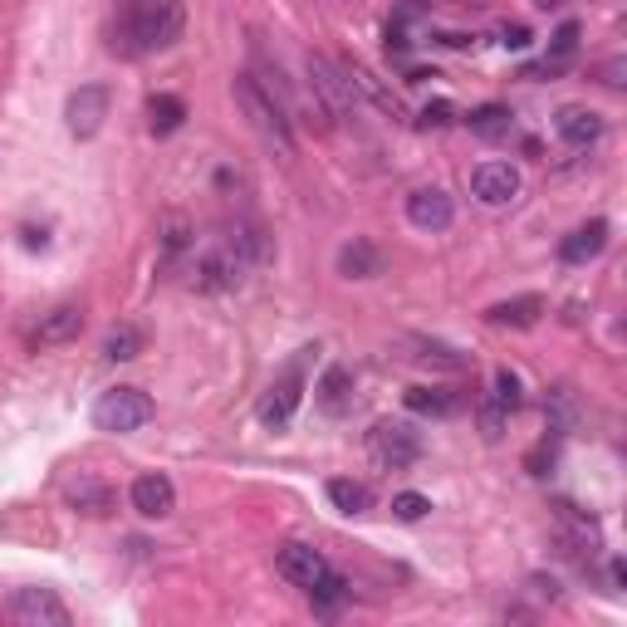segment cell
<instances>
[{
    "instance_id": "1",
    "label": "cell",
    "mask_w": 627,
    "mask_h": 627,
    "mask_svg": "<svg viewBox=\"0 0 627 627\" xmlns=\"http://www.w3.org/2000/svg\"><path fill=\"white\" fill-rule=\"evenodd\" d=\"M182 25H187V10H182L177 0H138V6L118 20L114 55L143 59V55H157V49H172L182 40Z\"/></svg>"
},
{
    "instance_id": "2",
    "label": "cell",
    "mask_w": 627,
    "mask_h": 627,
    "mask_svg": "<svg viewBox=\"0 0 627 627\" xmlns=\"http://www.w3.org/2000/svg\"><path fill=\"white\" fill-rule=\"evenodd\" d=\"M236 104L245 108V118H251V128L261 133L265 147H275L280 157H294V123H290V108L280 104L275 84L265 89L255 74H241L236 79Z\"/></svg>"
},
{
    "instance_id": "3",
    "label": "cell",
    "mask_w": 627,
    "mask_h": 627,
    "mask_svg": "<svg viewBox=\"0 0 627 627\" xmlns=\"http://www.w3.org/2000/svg\"><path fill=\"white\" fill-rule=\"evenodd\" d=\"M153 422V398L143 388H108L104 398L94 402V427L98 432H114V437H128L138 427Z\"/></svg>"
},
{
    "instance_id": "4",
    "label": "cell",
    "mask_w": 627,
    "mask_h": 627,
    "mask_svg": "<svg viewBox=\"0 0 627 627\" xmlns=\"http://www.w3.org/2000/svg\"><path fill=\"white\" fill-rule=\"evenodd\" d=\"M310 94L334 118H353V108H359V89H353L349 69L334 65L329 55H310Z\"/></svg>"
},
{
    "instance_id": "5",
    "label": "cell",
    "mask_w": 627,
    "mask_h": 627,
    "mask_svg": "<svg viewBox=\"0 0 627 627\" xmlns=\"http://www.w3.org/2000/svg\"><path fill=\"white\" fill-rule=\"evenodd\" d=\"M368 457L383 466V471H408V466L422 457V437H417L408 422H378L373 432H368Z\"/></svg>"
},
{
    "instance_id": "6",
    "label": "cell",
    "mask_w": 627,
    "mask_h": 627,
    "mask_svg": "<svg viewBox=\"0 0 627 627\" xmlns=\"http://www.w3.org/2000/svg\"><path fill=\"white\" fill-rule=\"evenodd\" d=\"M10 623H20V627H69V608H65V598L55 594V588H16L10 594Z\"/></svg>"
},
{
    "instance_id": "7",
    "label": "cell",
    "mask_w": 627,
    "mask_h": 627,
    "mask_svg": "<svg viewBox=\"0 0 627 627\" xmlns=\"http://www.w3.org/2000/svg\"><path fill=\"white\" fill-rule=\"evenodd\" d=\"M104 118H108V89L104 84H84V89L69 94L65 123H69L74 138H94V133L104 128Z\"/></svg>"
},
{
    "instance_id": "8",
    "label": "cell",
    "mask_w": 627,
    "mask_h": 627,
    "mask_svg": "<svg viewBox=\"0 0 627 627\" xmlns=\"http://www.w3.org/2000/svg\"><path fill=\"white\" fill-rule=\"evenodd\" d=\"M275 569H280V579H290L294 588H304V594H310L324 574H334V569H329V559L319 555L314 545H285L275 555Z\"/></svg>"
},
{
    "instance_id": "9",
    "label": "cell",
    "mask_w": 627,
    "mask_h": 627,
    "mask_svg": "<svg viewBox=\"0 0 627 627\" xmlns=\"http://www.w3.org/2000/svg\"><path fill=\"white\" fill-rule=\"evenodd\" d=\"M471 192L481 206H510L520 196V172L510 163H481L471 172Z\"/></svg>"
},
{
    "instance_id": "10",
    "label": "cell",
    "mask_w": 627,
    "mask_h": 627,
    "mask_svg": "<svg viewBox=\"0 0 627 627\" xmlns=\"http://www.w3.org/2000/svg\"><path fill=\"white\" fill-rule=\"evenodd\" d=\"M408 221L417 231H447L451 221H457V206H451V196L441 192V187H417L412 196H408Z\"/></svg>"
},
{
    "instance_id": "11",
    "label": "cell",
    "mask_w": 627,
    "mask_h": 627,
    "mask_svg": "<svg viewBox=\"0 0 627 627\" xmlns=\"http://www.w3.org/2000/svg\"><path fill=\"white\" fill-rule=\"evenodd\" d=\"M133 510H138L143 520H167V515L177 510V486H172L163 471L138 476V481H133Z\"/></svg>"
},
{
    "instance_id": "12",
    "label": "cell",
    "mask_w": 627,
    "mask_h": 627,
    "mask_svg": "<svg viewBox=\"0 0 627 627\" xmlns=\"http://www.w3.org/2000/svg\"><path fill=\"white\" fill-rule=\"evenodd\" d=\"M555 128H559V138L569 143V147H594L598 138H604V118H598L594 108H584V104H569V108H559Z\"/></svg>"
},
{
    "instance_id": "13",
    "label": "cell",
    "mask_w": 627,
    "mask_h": 627,
    "mask_svg": "<svg viewBox=\"0 0 627 627\" xmlns=\"http://www.w3.org/2000/svg\"><path fill=\"white\" fill-rule=\"evenodd\" d=\"M604 245H608V221H588V226H579L574 236H564L559 261L564 265H588V261L604 255Z\"/></svg>"
},
{
    "instance_id": "14",
    "label": "cell",
    "mask_w": 627,
    "mask_h": 627,
    "mask_svg": "<svg viewBox=\"0 0 627 627\" xmlns=\"http://www.w3.org/2000/svg\"><path fill=\"white\" fill-rule=\"evenodd\" d=\"M339 275H343V280H378V275H383V251H378L373 241L353 236V241L339 251Z\"/></svg>"
},
{
    "instance_id": "15",
    "label": "cell",
    "mask_w": 627,
    "mask_h": 627,
    "mask_svg": "<svg viewBox=\"0 0 627 627\" xmlns=\"http://www.w3.org/2000/svg\"><path fill=\"white\" fill-rule=\"evenodd\" d=\"M84 334V310L79 304H59V310H49L40 319V329H35V343L40 349H49V343H69Z\"/></svg>"
},
{
    "instance_id": "16",
    "label": "cell",
    "mask_w": 627,
    "mask_h": 627,
    "mask_svg": "<svg viewBox=\"0 0 627 627\" xmlns=\"http://www.w3.org/2000/svg\"><path fill=\"white\" fill-rule=\"evenodd\" d=\"M294 408H300V378L285 373V378H280V383L261 398V422H265V427H290Z\"/></svg>"
},
{
    "instance_id": "17",
    "label": "cell",
    "mask_w": 627,
    "mask_h": 627,
    "mask_svg": "<svg viewBox=\"0 0 627 627\" xmlns=\"http://www.w3.org/2000/svg\"><path fill=\"white\" fill-rule=\"evenodd\" d=\"M539 314H545V300H539V294H520V300H506V304H496V310H486V319L500 329H535Z\"/></svg>"
},
{
    "instance_id": "18",
    "label": "cell",
    "mask_w": 627,
    "mask_h": 627,
    "mask_svg": "<svg viewBox=\"0 0 627 627\" xmlns=\"http://www.w3.org/2000/svg\"><path fill=\"white\" fill-rule=\"evenodd\" d=\"M314 392H319V408H324L329 417H343L353 408V373L349 368H329Z\"/></svg>"
},
{
    "instance_id": "19",
    "label": "cell",
    "mask_w": 627,
    "mask_h": 627,
    "mask_svg": "<svg viewBox=\"0 0 627 627\" xmlns=\"http://www.w3.org/2000/svg\"><path fill=\"white\" fill-rule=\"evenodd\" d=\"M65 496H69V506L84 510V515H108V510H114V490H108L104 481H94V476H79V481H69Z\"/></svg>"
},
{
    "instance_id": "20",
    "label": "cell",
    "mask_w": 627,
    "mask_h": 627,
    "mask_svg": "<svg viewBox=\"0 0 627 627\" xmlns=\"http://www.w3.org/2000/svg\"><path fill=\"white\" fill-rule=\"evenodd\" d=\"M182 123H187V104H182L177 94H153V98H147V128H153L157 138L177 133Z\"/></svg>"
},
{
    "instance_id": "21",
    "label": "cell",
    "mask_w": 627,
    "mask_h": 627,
    "mask_svg": "<svg viewBox=\"0 0 627 627\" xmlns=\"http://www.w3.org/2000/svg\"><path fill=\"white\" fill-rule=\"evenodd\" d=\"M236 280H241V255L221 251V255H206L202 261V280H196V285L202 290H226V285H236Z\"/></svg>"
},
{
    "instance_id": "22",
    "label": "cell",
    "mask_w": 627,
    "mask_h": 627,
    "mask_svg": "<svg viewBox=\"0 0 627 627\" xmlns=\"http://www.w3.org/2000/svg\"><path fill=\"white\" fill-rule=\"evenodd\" d=\"M329 500H334V510H343V515H363V510H373V490H368L363 481H349V476L329 481Z\"/></svg>"
},
{
    "instance_id": "23",
    "label": "cell",
    "mask_w": 627,
    "mask_h": 627,
    "mask_svg": "<svg viewBox=\"0 0 627 627\" xmlns=\"http://www.w3.org/2000/svg\"><path fill=\"white\" fill-rule=\"evenodd\" d=\"M408 412H417V417H451L457 412V398H451L447 388H408Z\"/></svg>"
},
{
    "instance_id": "24",
    "label": "cell",
    "mask_w": 627,
    "mask_h": 627,
    "mask_svg": "<svg viewBox=\"0 0 627 627\" xmlns=\"http://www.w3.org/2000/svg\"><path fill=\"white\" fill-rule=\"evenodd\" d=\"M143 353V329H133V324H118L114 334L104 339V359L108 363H133Z\"/></svg>"
},
{
    "instance_id": "25",
    "label": "cell",
    "mask_w": 627,
    "mask_h": 627,
    "mask_svg": "<svg viewBox=\"0 0 627 627\" xmlns=\"http://www.w3.org/2000/svg\"><path fill=\"white\" fill-rule=\"evenodd\" d=\"M466 123H471L476 138H506L515 114H510V108H500V104H486V108H476V114L466 118Z\"/></svg>"
},
{
    "instance_id": "26",
    "label": "cell",
    "mask_w": 627,
    "mask_h": 627,
    "mask_svg": "<svg viewBox=\"0 0 627 627\" xmlns=\"http://www.w3.org/2000/svg\"><path fill=\"white\" fill-rule=\"evenodd\" d=\"M579 20H564L559 25V30H555V40H549V65L545 69H535V74H555V69H564V65H569V55H574V49H579Z\"/></svg>"
},
{
    "instance_id": "27",
    "label": "cell",
    "mask_w": 627,
    "mask_h": 627,
    "mask_svg": "<svg viewBox=\"0 0 627 627\" xmlns=\"http://www.w3.org/2000/svg\"><path fill=\"white\" fill-rule=\"evenodd\" d=\"M412 343V359L417 363H427V368H451V373H461V368H466V359H461V353L457 349H447V343H437V339H408Z\"/></svg>"
},
{
    "instance_id": "28",
    "label": "cell",
    "mask_w": 627,
    "mask_h": 627,
    "mask_svg": "<svg viewBox=\"0 0 627 627\" xmlns=\"http://www.w3.org/2000/svg\"><path fill=\"white\" fill-rule=\"evenodd\" d=\"M490 402H496L500 412H515L525 402V392H520V378L510 373V368H500L496 373V383H490Z\"/></svg>"
},
{
    "instance_id": "29",
    "label": "cell",
    "mask_w": 627,
    "mask_h": 627,
    "mask_svg": "<svg viewBox=\"0 0 627 627\" xmlns=\"http://www.w3.org/2000/svg\"><path fill=\"white\" fill-rule=\"evenodd\" d=\"M432 510V500L427 496H417V490H402V496H392V515H398V520H422V515Z\"/></svg>"
},
{
    "instance_id": "30",
    "label": "cell",
    "mask_w": 627,
    "mask_h": 627,
    "mask_svg": "<svg viewBox=\"0 0 627 627\" xmlns=\"http://www.w3.org/2000/svg\"><path fill=\"white\" fill-rule=\"evenodd\" d=\"M506 417H510V412H500L496 402H486V408H481V432H486L490 441H500V432H506Z\"/></svg>"
},
{
    "instance_id": "31",
    "label": "cell",
    "mask_w": 627,
    "mask_h": 627,
    "mask_svg": "<svg viewBox=\"0 0 627 627\" xmlns=\"http://www.w3.org/2000/svg\"><path fill=\"white\" fill-rule=\"evenodd\" d=\"M496 40L506 45V49H530V40H535V35L525 30V25H500V30H496Z\"/></svg>"
},
{
    "instance_id": "32",
    "label": "cell",
    "mask_w": 627,
    "mask_h": 627,
    "mask_svg": "<svg viewBox=\"0 0 627 627\" xmlns=\"http://www.w3.org/2000/svg\"><path fill=\"white\" fill-rule=\"evenodd\" d=\"M604 84H608L613 94H623V89H627V59H623V55H613L608 65H604Z\"/></svg>"
},
{
    "instance_id": "33",
    "label": "cell",
    "mask_w": 627,
    "mask_h": 627,
    "mask_svg": "<svg viewBox=\"0 0 627 627\" xmlns=\"http://www.w3.org/2000/svg\"><path fill=\"white\" fill-rule=\"evenodd\" d=\"M422 123H427V128H447V123H451V104H432L422 114Z\"/></svg>"
},
{
    "instance_id": "34",
    "label": "cell",
    "mask_w": 627,
    "mask_h": 627,
    "mask_svg": "<svg viewBox=\"0 0 627 627\" xmlns=\"http://www.w3.org/2000/svg\"><path fill=\"white\" fill-rule=\"evenodd\" d=\"M535 6H539V10H559L564 0H535Z\"/></svg>"
},
{
    "instance_id": "35",
    "label": "cell",
    "mask_w": 627,
    "mask_h": 627,
    "mask_svg": "<svg viewBox=\"0 0 627 627\" xmlns=\"http://www.w3.org/2000/svg\"><path fill=\"white\" fill-rule=\"evenodd\" d=\"M451 6H486V0H451Z\"/></svg>"
}]
</instances>
